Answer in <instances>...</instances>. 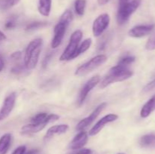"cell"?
<instances>
[{
	"instance_id": "obj_12",
	"label": "cell",
	"mask_w": 155,
	"mask_h": 154,
	"mask_svg": "<svg viewBox=\"0 0 155 154\" xmlns=\"http://www.w3.org/2000/svg\"><path fill=\"white\" fill-rule=\"evenodd\" d=\"M154 24H147V25H137L130 29L129 31V36L133 38H142L150 34L154 30Z\"/></svg>"
},
{
	"instance_id": "obj_7",
	"label": "cell",
	"mask_w": 155,
	"mask_h": 154,
	"mask_svg": "<svg viewBox=\"0 0 155 154\" xmlns=\"http://www.w3.org/2000/svg\"><path fill=\"white\" fill-rule=\"evenodd\" d=\"M106 107H107V103L106 102H103L98 106H97L89 116H88L87 117L84 118V119H83L81 121L79 122V123L77 125V127H76L77 131H84L86 128H88L97 119V117L99 116L100 113L104 110V109Z\"/></svg>"
},
{
	"instance_id": "obj_35",
	"label": "cell",
	"mask_w": 155,
	"mask_h": 154,
	"mask_svg": "<svg viewBox=\"0 0 155 154\" xmlns=\"http://www.w3.org/2000/svg\"><path fill=\"white\" fill-rule=\"evenodd\" d=\"M110 0H98V3L99 5H104L107 4Z\"/></svg>"
},
{
	"instance_id": "obj_19",
	"label": "cell",
	"mask_w": 155,
	"mask_h": 154,
	"mask_svg": "<svg viewBox=\"0 0 155 154\" xmlns=\"http://www.w3.org/2000/svg\"><path fill=\"white\" fill-rule=\"evenodd\" d=\"M51 0H39L38 11L44 17H48L51 13Z\"/></svg>"
},
{
	"instance_id": "obj_6",
	"label": "cell",
	"mask_w": 155,
	"mask_h": 154,
	"mask_svg": "<svg viewBox=\"0 0 155 154\" xmlns=\"http://www.w3.org/2000/svg\"><path fill=\"white\" fill-rule=\"evenodd\" d=\"M110 16L107 14H101L97 17L92 24V33L95 37H99L107 29L110 24Z\"/></svg>"
},
{
	"instance_id": "obj_17",
	"label": "cell",
	"mask_w": 155,
	"mask_h": 154,
	"mask_svg": "<svg viewBox=\"0 0 155 154\" xmlns=\"http://www.w3.org/2000/svg\"><path fill=\"white\" fill-rule=\"evenodd\" d=\"M12 135L10 133H5L0 137V154H7L12 144Z\"/></svg>"
},
{
	"instance_id": "obj_23",
	"label": "cell",
	"mask_w": 155,
	"mask_h": 154,
	"mask_svg": "<svg viewBox=\"0 0 155 154\" xmlns=\"http://www.w3.org/2000/svg\"><path fill=\"white\" fill-rule=\"evenodd\" d=\"M135 60H136V57H135L134 56L127 55L121 57V58L119 60V61H118L117 64L120 65V66H127V67H128L129 65L132 64Z\"/></svg>"
},
{
	"instance_id": "obj_27",
	"label": "cell",
	"mask_w": 155,
	"mask_h": 154,
	"mask_svg": "<svg viewBox=\"0 0 155 154\" xmlns=\"http://www.w3.org/2000/svg\"><path fill=\"white\" fill-rule=\"evenodd\" d=\"M52 56H53V52H49V54H46V55H45V57H44V59L42 60V67H43V68L46 67L47 65L48 64L49 61L51 60Z\"/></svg>"
},
{
	"instance_id": "obj_24",
	"label": "cell",
	"mask_w": 155,
	"mask_h": 154,
	"mask_svg": "<svg viewBox=\"0 0 155 154\" xmlns=\"http://www.w3.org/2000/svg\"><path fill=\"white\" fill-rule=\"evenodd\" d=\"M17 26V18L16 16H11L6 20L5 23V27L6 30H12L15 28Z\"/></svg>"
},
{
	"instance_id": "obj_13",
	"label": "cell",
	"mask_w": 155,
	"mask_h": 154,
	"mask_svg": "<svg viewBox=\"0 0 155 154\" xmlns=\"http://www.w3.org/2000/svg\"><path fill=\"white\" fill-rule=\"evenodd\" d=\"M88 141V134L84 131H81L74 137L68 148L71 149H80L86 144Z\"/></svg>"
},
{
	"instance_id": "obj_3",
	"label": "cell",
	"mask_w": 155,
	"mask_h": 154,
	"mask_svg": "<svg viewBox=\"0 0 155 154\" xmlns=\"http://www.w3.org/2000/svg\"><path fill=\"white\" fill-rule=\"evenodd\" d=\"M140 4L141 0H127L120 2L117 14V21L118 24L120 25L127 24L131 15L137 10Z\"/></svg>"
},
{
	"instance_id": "obj_37",
	"label": "cell",
	"mask_w": 155,
	"mask_h": 154,
	"mask_svg": "<svg viewBox=\"0 0 155 154\" xmlns=\"http://www.w3.org/2000/svg\"><path fill=\"white\" fill-rule=\"evenodd\" d=\"M120 2H124V1H127V0H120Z\"/></svg>"
},
{
	"instance_id": "obj_30",
	"label": "cell",
	"mask_w": 155,
	"mask_h": 154,
	"mask_svg": "<svg viewBox=\"0 0 155 154\" xmlns=\"http://www.w3.org/2000/svg\"><path fill=\"white\" fill-rule=\"evenodd\" d=\"M11 58L12 59L15 61H19L20 60L22 57V53L21 51H15V52H13L12 54H11Z\"/></svg>"
},
{
	"instance_id": "obj_18",
	"label": "cell",
	"mask_w": 155,
	"mask_h": 154,
	"mask_svg": "<svg viewBox=\"0 0 155 154\" xmlns=\"http://www.w3.org/2000/svg\"><path fill=\"white\" fill-rule=\"evenodd\" d=\"M155 109V95L151 97L142 107L140 112V116L142 118H147L150 116Z\"/></svg>"
},
{
	"instance_id": "obj_4",
	"label": "cell",
	"mask_w": 155,
	"mask_h": 154,
	"mask_svg": "<svg viewBox=\"0 0 155 154\" xmlns=\"http://www.w3.org/2000/svg\"><path fill=\"white\" fill-rule=\"evenodd\" d=\"M107 60V57L105 54H98L95 56L90 60L86 61L81 66H79L75 71V75L77 76H84L87 74L90 73L92 71L96 69L102 64H104Z\"/></svg>"
},
{
	"instance_id": "obj_5",
	"label": "cell",
	"mask_w": 155,
	"mask_h": 154,
	"mask_svg": "<svg viewBox=\"0 0 155 154\" xmlns=\"http://www.w3.org/2000/svg\"><path fill=\"white\" fill-rule=\"evenodd\" d=\"M82 39H83V32H82V30H77L71 34L69 42H68L66 48H65L64 52L61 55L60 58H59L61 61L71 60V57L74 54L77 48H78Z\"/></svg>"
},
{
	"instance_id": "obj_11",
	"label": "cell",
	"mask_w": 155,
	"mask_h": 154,
	"mask_svg": "<svg viewBox=\"0 0 155 154\" xmlns=\"http://www.w3.org/2000/svg\"><path fill=\"white\" fill-rule=\"evenodd\" d=\"M118 115L114 114V113H110V114H107L106 116H103L101 119L98 121V122L95 123V125H93L92 128L89 130V136H95L96 134H98L101 130L104 128V127L107 124L110 123V122H113L114 121H116L118 119Z\"/></svg>"
},
{
	"instance_id": "obj_34",
	"label": "cell",
	"mask_w": 155,
	"mask_h": 154,
	"mask_svg": "<svg viewBox=\"0 0 155 154\" xmlns=\"http://www.w3.org/2000/svg\"><path fill=\"white\" fill-rule=\"evenodd\" d=\"M5 67V61H4V59L3 57L0 55V72L3 70Z\"/></svg>"
},
{
	"instance_id": "obj_9",
	"label": "cell",
	"mask_w": 155,
	"mask_h": 154,
	"mask_svg": "<svg viewBox=\"0 0 155 154\" xmlns=\"http://www.w3.org/2000/svg\"><path fill=\"white\" fill-rule=\"evenodd\" d=\"M100 81H101V77H100V75H94V76H92L91 79H89L85 83L83 87L82 88L81 90H80V95H79V106H81L82 104H83V103L86 101V98H87L89 92H90L91 91H92V89L100 82Z\"/></svg>"
},
{
	"instance_id": "obj_8",
	"label": "cell",
	"mask_w": 155,
	"mask_h": 154,
	"mask_svg": "<svg viewBox=\"0 0 155 154\" xmlns=\"http://www.w3.org/2000/svg\"><path fill=\"white\" fill-rule=\"evenodd\" d=\"M68 27H69V24L60 21L54 26V36H53L51 42V47L53 49L57 48L61 44Z\"/></svg>"
},
{
	"instance_id": "obj_16",
	"label": "cell",
	"mask_w": 155,
	"mask_h": 154,
	"mask_svg": "<svg viewBox=\"0 0 155 154\" xmlns=\"http://www.w3.org/2000/svg\"><path fill=\"white\" fill-rule=\"evenodd\" d=\"M139 145L145 149H155V134L151 133L142 136L139 139Z\"/></svg>"
},
{
	"instance_id": "obj_36",
	"label": "cell",
	"mask_w": 155,
	"mask_h": 154,
	"mask_svg": "<svg viewBox=\"0 0 155 154\" xmlns=\"http://www.w3.org/2000/svg\"><path fill=\"white\" fill-rule=\"evenodd\" d=\"M5 39H6V36L5 35V33H3L2 31L0 30V42L3 40H5Z\"/></svg>"
},
{
	"instance_id": "obj_26",
	"label": "cell",
	"mask_w": 155,
	"mask_h": 154,
	"mask_svg": "<svg viewBox=\"0 0 155 154\" xmlns=\"http://www.w3.org/2000/svg\"><path fill=\"white\" fill-rule=\"evenodd\" d=\"M146 48L149 51H152V50L155 49V36H152L149 39L148 43L146 44Z\"/></svg>"
},
{
	"instance_id": "obj_33",
	"label": "cell",
	"mask_w": 155,
	"mask_h": 154,
	"mask_svg": "<svg viewBox=\"0 0 155 154\" xmlns=\"http://www.w3.org/2000/svg\"><path fill=\"white\" fill-rule=\"evenodd\" d=\"M25 154H42L41 153V151L37 149H30V150L27 151V152H25Z\"/></svg>"
},
{
	"instance_id": "obj_14",
	"label": "cell",
	"mask_w": 155,
	"mask_h": 154,
	"mask_svg": "<svg viewBox=\"0 0 155 154\" xmlns=\"http://www.w3.org/2000/svg\"><path fill=\"white\" fill-rule=\"evenodd\" d=\"M68 129H69V126H68V125H66V124H61V125H53V126L50 127V128L47 130L44 139H45V140H49V139L52 138L54 136L64 134V133H66L67 131H68Z\"/></svg>"
},
{
	"instance_id": "obj_38",
	"label": "cell",
	"mask_w": 155,
	"mask_h": 154,
	"mask_svg": "<svg viewBox=\"0 0 155 154\" xmlns=\"http://www.w3.org/2000/svg\"><path fill=\"white\" fill-rule=\"evenodd\" d=\"M118 154H125V153H118Z\"/></svg>"
},
{
	"instance_id": "obj_29",
	"label": "cell",
	"mask_w": 155,
	"mask_h": 154,
	"mask_svg": "<svg viewBox=\"0 0 155 154\" xmlns=\"http://www.w3.org/2000/svg\"><path fill=\"white\" fill-rule=\"evenodd\" d=\"M26 152H27V147L24 145H22L17 147L12 154H25Z\"/></svg>"
},
{
	"instance_id": "obj_25",
	"label": "cell",
	"mask_w": 155,
	"mask_h": 154,
	"mask_svg": "<svg viewBox=\"0 0 155 154\" xmlns=\"http://www.w3.org/2000/svg\"><path fill=\"white\" fill-rule=\"evenodd\" d=\"M45 25H46V24L44 22H38V21H36V22H33L31 23V24H29V25L27 26V27H26V30H29V31H30V30H37V29L42 28V27H45Z\"/></svg>"
},
{
	"instance_id": "obj_31",
	"label": "cell",
	"mask_w": 155,
	"mask_h": 154,
	"mask_svg": "<svg viewBox=\"0 0 155 154\" xmlns=\"http://www.w3.org/2000/svg\"><path fill=\"white\" fill-rule=\"evenodd\" d=\"M73 154H92V151L90 149L85 148V149H81L80 150L77 151Z\"/></svg>"
},
{
	"instance_id": "obj_21",
	"label": "cell",
	"mask_w": 155,
	"mask_h": 154,
	"mask_svg": "<svg viewBox=\"0 0 155 154\" xmlns=\"http://www.w3.org/2000/svg\"><path fill=\"white\" fill-rule=\"evenodd\" d=\"M86 6V0H76L74 2L75 12L79 16H83L85 13Z\"/></svg>"
},
{
	"instance_id": "obj_28",
	"label": "cell",
	"mask_w": 155,
	"mask_h": 154,
	"mask_svg": "<svg viewBox=\"0 0 155 154\" xmlns=\"http://www.w3.org/2000/svg\"><path fill=\"white\" fill-rule=\"evenodd\" d=\"M154 88H155V79H153L152 81L150 82L149 83H148V84H147L144 87L143 91L144 92H148Z\"/></svg>"
},
{
	"instance_id": "obj_15",
	"label": "cell",
	"mask_w": 155,
	"mask_h": 154,
	"mask_svg": "<svg viewBox=\"0 0 155 154\" xmlns=\"http://www.w3.org/2000/svg\"><path fill=\"white\" fill-rule=\"evenodd\" d=\"M46 125L47 124L45 123L27 124V125H24L21 128V134H24V135H30V134H36V133L43 130Z\"/></svg>"
},
{
	"instance_id": "obj_22",
	"label": "cell",
	"mask_w": 155,
	"mask_h": 154,
	"mask_svg": "<svg viewBox=\"0 0 155 154\" xmlns=\"http://www.w3.org/2000/svg\"><path fill=\"white\" fill-rule=\"evenodd\" d=\"M73 20H74V14H73V12L71 11V10H69V9H67V10L64 11V12L61 14L59 21L66 23V24L70 25L71 23L73 21Z\"/></svg>"
},
{
	"instance_id": "obj_10",
	"label": "cell",
	"mask_w": 155,
	"mask_h": 154,
	"mask_svg": "<svg viewBox=\"0 0 155 154\" xmlns=\"http://www.w3.org/2000/svg\"><path fill=\"white\" fill-rule=\"evenodd\" d=\"M17 95L15 92H12L5 98L0 109V122L5 119L13 110L16 103Z\"/></svg>"
},
{
	"instance_id": "obj_32",
	"label": "cell",
	"mask_w": 155,
	"mask_h": 154,
	"mask_svg": "<svg viewBox=\"0 0 155 154\" xmlns=\"http://www.w3.org/2000/svg\"><path fill=\"white\" fill-rule=\"evenodd\" d=\"M5 2H7V4L8 5L9 8H12L13 7V6L16 5L17 4H18L20 0H5Z\"/></svg>"
},
{
	"instance_id": "obj_20",
	"label": "cell",
	"mask_w": 155,
	"mask_h": 154,
	"mask_svg": "<svg viewBox=\"0 0 155 154\" xmlns=\"http://www.w3.org/2000/svg\"><path fill=\"white\" fill-rule=\"evenodd\" d=\"M92 39H91V38H88V39H85L82 43H80L78 48H77V50H76V51L74 52V54H73L72 57H71V60H74L76 57H79L80 54H83V53L86 52L87 50H89V48L91 47V45H92Z\"/></svg>"
},
{
	"instance_id": "obj_1",
	"label": "cell",
	"mask_w": 155,
	"mask_h": 154,
	"mask_svg": "<svg viewBox=\"0 0 155 154\" xmlns=\"http://www.w3.org/2000/svg\"><path fill=\"white\" fill-rule=\"evenodd\" d=\"M133 72L128 67L117 64L110 68L108 73L100 82L99 87L100 88L104 89L113 83L125 81L133 76Z\"/></svg>"
},
{
	"instance_id": "obj_2",
	"label": "cell",
	"mask_w": 155,
	"mask_h": 154,
	"mask_svg": "<svg viewBox=\"0 0 155 154\" xmlns=\"http://www.w3.org/2000/svg\"><path fill=\"white\" fill-rule=\"evenodd\" d=\"M43 42L40 38L32 40L27 45L24 57V63L27 70L33 69L39 62Z\"/></svg>"
}]
</instances>
